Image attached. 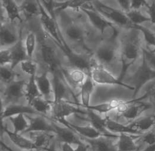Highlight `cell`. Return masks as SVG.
Listing matches in <instances>:
<instances>
[{
    "label": "cell",
    "instance_id": "816d5d0a",
    "mask_svg": "<svg viewBox=\"0 0 155 151\" xmlns=\"http://www.w3.org/2000/svg\"><path fill=\"white\" fill-rule=\"evenodd\" d=\"M88 148H89V145L83 142L81 144L77 145V147L75 148L74 151H88Z\"/></svg>",
    "mask_w": 155,
    "mask_h": 151
},
{
    "label": "cell",
    "instance_id": "9c48e42d",
    "mask_svg": "<svg viewBox=\"0 0 155 151\" xmlns=\"http://www.w3.org/2000/svg\"><path fill=\"white\" fill-rule=\"evenodd\" d=\"M52 91L53 93V101L65 100L70 101V97H72L75 101H77L76 95L70 89L69 86L65 83L59 76L54 74L52 79Z\"/></svg>",
    "mask_w": 155,
    "mask_h": 151
},
{
    "label": "cell",
    "instance_id": "d590c367",
    "mask_svg": "<svg viewBox=\"0 0 155 151\" xmlns=\"http://www.w3.org/2000/svg\"><path fill=\"white\" fill-rule=\"evenodd\" d=\"M52 101L49 100L42 96H40L33 101L30 106L37 113L46 114L51 112Z\"/></svg>",
    "mask_w": 155,
    "mask_h": 151
},
{
    "label": "cell",
    "instance_id": "4dcf8cb0",
    "mask_svg": "<svg viewBox=\"0 0 155 151\" xmlns=\"http://www.w3.org/2000/svg\"><path fill=\"white\" fill-rule=\"evenodd\" d=\"M19 38L8 27L3 24L0 29V48L12 47Z\"/></svg>",
    "mask_w": 155,
    "mask_h": 151
},
{
    "label": "cell",
    "instance_id": "74e56055",
    "mask_svg": "<svg viewBox=\"0 0 155 151\" xmlns=\"http://www.w3.org/2000/svg\"><path fill=\"white\" fill-rule=\"evenodd\" d=\"M129 19L131 23L134 25H141L147 22L150 21L149 17H146L142 12V10H131L128 13L126 14Z\"/></svg>",
    "mask_w": 155,
    "mask_h": 151
},
{
    "label": "cell",
    "instance_id": "ffe728a7",
    "mask_svg": "<svg viewBox=\"0 0 155 151\" xmlns=\"http://www.w3.org/2000/svg\"><path fill=\"white\" fill-rule=\"evenodd\" d=\"M58 122L74 130L79 137L81 138L92 139L103 136L90 125L85 126H78L68 122L66 120H61Z\"/></svg>",
    "mask_w": 155,
    "mask_h": 151
},
{
    "label": "cell",
    "instance_id": "d6a6232c",
    "mask_svg": "<svg viewBox=\"0 0 155 151\" xmlns=\"http://www.w3.org/2000/svg\"><path fill=\"white\" fill-rule=\"evenodd\" d=\"M21 13L27 18H31L35 16L40 15V8L38 1H24L20 6Z\"/></svg>",
    "mask_w": 155,
    "mask_h": 151
},
{
    "label": "cell",
    "instance_id": "5b68a950",
    "mask_svg": "<svg viewBox=\"0 0 155 151\" xmlns=\"http://www.w3.org/2000/svg\"><path fill=\"white\" fill-rule=\"evenodd\" d=\"M39 2L40 8V16L41 25L46 32L52 38V40L56 43V45L61 49V50L65 52L71 50L69 47L68 43L65 42L60 29L56 18L51 17L41 4L40 1Z\"/></svg>",
    "mask_w": 155,
    "mask_h": 151
},
{
    "label": "cell",
    "instance_id": "f546056e",
    "mask_svg": "<svg viewBox=\"0 0 155 151\" xmlns=\"http://www.w3.org/2000/svg\"><path fill=\"white\" fill-rule=\"evenodd\" d=\"M2 4L10 23H13L15 20H18L20 22L23 21L20 14V6L17 4L15 1L4 0L2 1Z\"/></svg>",
    "mask_w": 155,
    "mask_h": 151
},
{
    "label": "cell",
    "instance_id": "cb8c5ba5",
    "mask_svg": "<svg viewBox=\"0 0 155 151\" xmlns=\"http://www.w3.org/2000/svg\"><path fill=\"white\" fill-rule=\"evenodd\" d=\"M37 114L35 110L30 106L20 104H10L6 106L2 113V120L8 119L11 117L19 114Z\"/></svg>",
    "mask_w": 155,
    "mask_h": 151
},
{
    "label": "cell",
    "instance_id": "8fae6325",
    "mask_svg": "<svg viewBox=\"0 0 155 151\" xmlns=\"http://www.w3.org/2000/svg\"><path fill=\"white\" fill-rule=\"evenodd\" d=\"M26 85V81L24 79L14 80L8 83L4 92L5 100L14 104L25 97Z\"/></svg>",
    "mask_w": 155,
    "mask_h": 151
},
{
    "label": "cell",
    "instance_id": "30bf717a",
    "mask_svg": "<svg viewBox=\"0 0 155 151\" xmlns=\"http://www.w3.org/2000/svg\"><path fill=\"white\" fill-rule=\"evenodd\" d=\"M155 78V71L150 68L143 59V63L133 77L135 85L133 99L136 97L141 88L149 81Z\"/></svg>",
    "mask_w": 155,
    "mask_h": 151
},
{
    "label": "cell",
    "instance_id": "836d02e7",
    "mask_svg": "<svg viewBox=\"0 0 155 151\" xmlns=\"http://www.w3.org/2000/svg\"><path fill=\"white\" fill-rule=\"evenodd\" d=\"M121 101V100L118 99H112L111 100L108 101L107 102H104L99 104L93 106L90 105L86 109H90L96 112L97 113H98L100 114H107L113 110H116Z\"/></svg>",
    "mask_w": 155,
    "mask_h": 151
},
{
    "label": "cell",
    "instance_id": "f1b7e54d",
    "mask_svg": "<svg viewBox=\"0 0 155 151\" xmlns=\"http://www.w3.org/2000/svg\"><path fill=\"white\" fill-rule=\"evenodd\" d=\"M30 136L37 149L48 150L50 148L51 142L54 135H51L50 133L36 132L30 133Z\"/></svg>",
    "mask_w": 155,
    "mask_h": 151
},
{
    "label": "cell",
    "instance_id": "6f0895ef",
    "mask_svg": "<svg viewBox=\"0 0 155 151\" xmlns=\"http://www.w3.org/2000/svg\"><path fill=\"white\" fill-rule=\"evenodd\" d=\"M48 151H56L53 148H50L48 150Z\"/></svg>",
    "mask_w": 155,
    "mask_h": 151
},
{
    "label": "cell",
    "instance_id": "d6986e66",
    "mask_svg": "<svg viewBox=\"0 0 155 151\" xmlns=\"http://www.w3.org/2000/svg\"><path fill=\"white\" fill-rule=\"evenodd\" d=\"M9 49L11 53V64L10 66L11 68L14 70L18 64H20L22 62L27 60V58H28L21 33L18 40L12 47L10 48Z\"/></svg>",
    "mask_w": 155,
    "mask_h": 151
},
{
    "label": "cell",
    "instance_id": "44dd1931",
    "mask_svg": "<svg viewBox=\"0 0 155 151\" xmlns=\"http://www.w3.org/2000/svg\"><path fill=\"white\" fill-rule=\"evenodd\" d=\"M142 135H132L127 133H120L116 142L117 151H137L138 146L135 140L140 138Z\"/></svg>",
    "mask_w": 155,
    "mask_h": 151
},
{
    "label": "cell",
    "instance_id": "db71d44e",
    "mask_svg": "<svg viewBox=\"0 0 155 151\" xmlns=\"http://www.w3.org/2000/svg\"><path fill=\"white\" fill-rule=\"evenodd\" d=\"M5 13L4 8L2 6V1H0V23H2V22L4 20V14Z\"/></svg>",
    "mask_w": 155,
    "mask_h": 151
},
{
    "label": "cell",
    "instance_id": "7c38bea8",
    "mask_svg": "<svg viewBox=\"0 0 155 151\" xmlns=\"http://www.w3.org/2000/svg\"><path fill=\"white\" fill-rule=\"evenodd\" d=\"M85 114L87 116V120H88L91 126L93 127L95 130L101 133L104 136L108 138L117 139L118 135L113 134L109 132L105 126L107 116L104 118L102 117L99 113H97L96 112L90 109H86Z\"/></svg>",
    "mask_w": 155,
    "mask_h": 151
},
{
    "label": "cell",
    "instance_id": "11a10c76",
    "mask_svg": "<svg viewBox=\"0 0 155 151\" xmlns=\"http://www.w3.org/2000/svg\"><path fill=\"white\" fill-rule=\"evenodd\" d=\"M4 104H3V101L1 98V97L0 96V113H2L3 111H4Z\"/></svg>",
    "mask_w": 155,
    "mask_h": 151
},
{
    "label": "cell",
    "instance_id": "f6af8a7d",
    "mask_svg": "<svg viewBox=\"0 0 155 151\" xmlns=\"http://www.w3.org/2000/svg\"><path fill=\"white\" fill-rule=\"evenodd\" d=\"M11 53L9 49H0V66L10 65Z\"/></svg>",
    "mask_w": 155,
    "mask_h": 151
},
{
    "label": "cell",
    "instance_id": "6da1fadb",
    "mask_svg": "<svg viewBox=\"0 0 155 151\" xmlns=\"http://www.w3.org/2000/svg\"><path fill=\"white\" fill-rule=\"evenodd\" d=\"M119 37L118 42L122 68L118 79L121 81L127 69L131 65H133L137 60L142 48L141 47L140 39L136 31V29L127 30V32L120 34Z\"/></svg>",
    "mask_w": 155,
    "mask_h": 151
},
{
    "label": "cell",
    "instance_id": "681fc988",
    "mask_svg": "<svg viewBox=\"0 0 155 151\" xmlns=\"http://www.w3.org/2000/svg\"><path fill=\"white\" fill-rule=\"evenodd\" d=\"M61 148L62 151H74L75 148H73L71 144L65 142H61Z\"/></svg>",
    "mask_w": 155,
    "mask_h": 151
},
{
    "label": "cell",
    "instance_id": "2e32d148",
    "mask_svg": "<svg viewBox=\"0 0 155 151\" xmlns=\"http://www.w3.org/2000/svg\"><path fill=\"white\" fill-rule=\"evenodd\" d=\"M54 132L57 138L61 142L68 143L71 145H79L84 142L78 135L72 129L66 127H60L56 125L54 122H52Z\"/></svg>",
    "mask_w": 155,
    "mask_h": 151
},
{
    "label": "cell",
    "instance_id": "60d3db41",
    "mask_svg": "<svg viewBox=\"0 0 155 151\" xmlns=\"http://www.w3.org/2000/svg\"><path fill=\"white\" fill-rule=\"evenodd\" d=\"M15 73L10 66H0V81L7 84L14 80Z\"/></svg>",
    "mask_w": 155,
    "mask_h": 151
},
{
    "label": "cell",
    "instance_id": "d4e9b609",
    "mask_svg": "<svg viewBox=\"0 0 155 151\" xmlns=\"http://www.w3.org/2000/svg\"><path fill=\"white\" fill-rule=\"evenodd\" d=\"M40 49L43 61L47 66L52 71L58 68L59 61L54 49L48 44L43 43Z\"/></svg>",
    "mask_w": 155,
    "mask_h": 151
},
{
    "label": "cell",
    "instance_id": "1f68e13d",
    "mask_svg": "<svg viewBox=\"0 0 155 151\" xmlns=\"http://www.w3.org/2000/svg\"><path fill=\"white\" fill-rule=\"evenodd\" d=\"M88 1L69 0L64 1H54V9L56 12H62L66 9L81 10L88 4Z\"/></svg>",
    "mask_w": 155,
    "mask_h": 151
},
{
    "label": "cell",
    "instance_id": "bcb514c9",
    "mask_svg": "<svg viewBox=\"0 0 155 151\" xmlns=\"http://www.w3.org/2000/svg\"><path fill=\"white\" fill-rule=\"evenodd\" d=\"M149 3L144 0H133L131 1V10H142L143 8L148 6Z\"/></svg>",
    "mask_w": 155,
    "mask_h": 151
},
{
    "label": "cell",
    "instance_id": "3957f363",
    "mask_svg": "<svg viewBox=\"0 0 155 151\" xmlns=\"http://www.w3.org/2000/svg\"><path fill=\"white\" fill-rule=\"evenodd\" d=\"M81 10L87 16L91 25L100 33L103 40H115L119 37V28L105 18L94 7Z\"/></svg>",
    "mask_w": 155,
    "mask_h": 151
},
{
    "label": "cell",
    "instance_id": "52a82bcc",
    "mask_svg": "<svg viewBox=\"0 0 155 151\" xmlns=\"http://www.w3.org/2000/svg\"><path fill=\"white\" fill-rule=\"evenodd\" d=\"M73 103L74 102L68 101H52L51 112L53 120L58 122L66 120V118L74 114H85L86 112H83L79 108L75 107Z\"/></svg>",
    "mask_w": 155,
    "mask_h": 151
},
{
    "label": "cell",
    "instance_id": "5bb4252c",
    "mask_svg": "<svg viewBox=\"0 0 155 151\" xmlns=\"http://www.w3.org/2000/svg\"><path fill=\"white\" fill-rule=\"evenodd\" d=\"M0 130L5 133L9 137L13 144L21 149L25 151L37 149L34 143L30 139H28L21 135L20 133H17L8 129L2 125H0Z\"/></svg>",
    "mask_w": 155,
    "mask_h": 151
},
{
    "label": "cell",
    "instance_id": "ac0fdd59",
    "mask_svg": "<svg viewBox=\"0 0 155 151\" xmlns=\"http://www.w3.org/2000/svg\"><path fill=\"white\" fill-rule=\"evenodd\" d=\"M87 30L84 25L80 23L72 22L65 29V36L72 42L83 43L87 35Z\"/></svg>",
    "mask_w": 155,
    "mask_h": 151
},
{
    "label": "cell",
    "instance_id": "603a6c76",
    "mask_svg": "<svg viewBox=\"0 0 155 151\" xmlns=\"http://www.w3.org/2000/svg\"><path fill=\"white\" fill-rule=\"evenodd\" d=\"M105 126L107 129L113 134L127 133L132 135H143L144 134L138 130L132 129L129 125L119 123L116 120L112 119L109 116H107Z\"/></svg>",
    "mask_w": 155,
    "mask_h": 151
},
{
    "label": "cell",
    "instance_id": "8992f818",
    "mask_svg": "<svg viewBox=\"0 0 155 151\" xmlns=\"http://www.w3.org/2000/svg\"><path fill=\"white\" fill-rule=\"evenodd\" d=\"M89 76L95 84L100 85H118L128 89L134 90V87L124 84L116 77L111 72L98 64L94 58H92Z\"/></svg>",
    "mask_w": 155,
    "mask_h": 151
},
{
    "label": "cell",
    "instance_id": "9a60e30c",
    "mask_svg": "<svg viewBox=\"0 0 155 151\" xmlns=\"http://www.w3.org/2000/svg\"><path fill=\"white\" fill-rule=\"evenodd\" d=\"M65 71L64 75L66 79V82L70 88H80L89 76L85 71L75 68L71 67Z\"/></svg>",
    "mask_w": 155,
    "mask_h": 151
},
{
    "label": "cell",
    "instance_id": "f5cc1de1",
    "mask_svg": "<svg viewBox=\"0 0 155 151\" xmlns=\"http://www.w3.org/2000/svg\"><path fill=\"white\" fill-rule=\"evenodd\" d=\"M0 146L4 149V150L7 151H14L13 149H12L11 148H10L4 141L1 138V136H0Z\"/></svg>",
    "mask_w": 155,
    "mask_h": 151
},
{
    "label": "cell",
    "instance_id": "ba28073f",
    "mask_svg": "<svg viewBox=\"0 0 155 151\" xmlns=\"http://www.w3.org/2000/svg\"><path fill=\"white\" fill-rule=\"evenodd\" d=\"M71 67L79 69L90 75L93 55L92 53H79L72 50L65 53Z\"/></svg>",
    "mask_w": 155,
    "mask_h": 151
},
{
    "label": "cell",
    "instance_id": "ee69618b",
    "mask_svg": "<svg viewBox=\"0 0 155 151\" xmlns=\"http://www.w3.org/2000/svg\"><path fill=\"white\" fill-rule=\"evenodd\" d=\"M141 138L143 142L147 144L148 146L154 145L155 143V126L144 133Z\"/></svg>",
    "mask_w": 155,
    "mask_h": 151
},
{
    "label": "cell",
    "instance_id": "c3c4849f",
    "mask_svg": "<svg viewBox=\"0 0 155 151\" xmlns=\"http://www.w3.org/2000/svg\"><path fill=\"white\" fill-rule=\"evenodd\" d=\"M146 8L150 21L155 25V1H152L151 4H149Z\"/></svg>",
    "mask_w": 155,
    "mask_h": 151
},
{
    "label": "cell",
    "instance_id": "f35d334b",
    "mask_svg": "<svg viewBox=\"0 0 155 151\" xmlns=\"http://www.w3.org/2000/svg\"><path fill=\"white\" fill-rule=\"evenodd\" d=\"M37 43V38L33 32L29 33L26 36L24 45L26 49L27 57L32 59Z\"/></svg>",
    "mask_w": 155,
    "mask_h": 151
},
{
    "label": "cell",
    "instance_id": "7dc6e473",
    "mask_svg": "<svg viewBox=\"0 0 155 151\" xmlns=\"http://www.w3.org/2000/svg\"><path fill=\"white\" fill-rule=\"evenodd\" d=\"M117 2L120 7V10L123 13L126 14L131 10V1H117Z\"/></svg>",
    "mask_w": 155,
    "mask_h": 151
},
{
    "label": "cell",
    "instance_id": "7bdbcfd3",
    "mask_svg": "<svg viewBox=\"0 0 155 151\" xmlns=\"http://www.w3.org/2000/svg\"><path fill=\"white\" fill-rule=\"evenodd\" d=\"M143 59L147 66L155 71V52L143 48L142 49Z\"/></svg>",
    "mask_w": 155,
    "mask_h": 151
},
{
    "label": "cell",
    "instance_id": "9f6ffc18",
    "mask_svg": "<svg viewBox=\"0 0 155 151\" xmlns=\"http://www.w3.org/2000/svg\"><path fill=\"white\" fill-rule=\"evenodd\" d=\"M144 151H155V143L152 146H148Z\"/></svg>",
    "mask_w": 155,
    "mask_h": 151
},
{
    "label": "cell",
    "instance_id": "ab89813d",
    "mask_svg": "<svg viewBox=\"0 0 155 151\" xmlns=\"http://www.w3.org/2000/svg\"><path fill=\"white\" fill-rule=\"evenodd\" d=\"M134 29L139 30L142 32L144 35V38L146 43V46L149 48L148 50H150V48L153 47L155 48V35L149 29L143 27L142 25H136L134 26ZM153 49V50H154Z\"/></svg>",
    "mask_w": 155,
    "mask_h": 151
},
{
    "label": "cell",
    "instance_id": "680465c9",
    "mask_svg": "<svg viewBox=\"0 0 155 151\" xmlns=\"http://www.w3.org/2000/svg\"><path fill=\"white\" fill-rule=\"evenodd\" d=\"M2 25H3V23H0V29L1 28V27H2Z\"/></svg>",
    "mask_w": 155,
    "mask_h": 151
},
{
    "label": "cell",
    "instance_id": "e0dca14e",
    "mask_svg": "<svg viewBox=\"0 0 155 151\" xmlns=\"http://www.w3.org/2000/svg\"><path fill=\"white\" fill-rule=\"evenodd\" d=\"M80 138L90 146L93 151H117L116 143L113 141L114 139L103 136L92 139Z\"/></svg>",
    "mask_w": 155,
    "mask_h": 151
},
{
    "label": "cell",
    "instance_id": "4fadbf2b",
    "mask_svg": "<svg viewBox=\"0 0 155 151\" xmlns=\"http://www.w3.org/2000/svg\"><path fill=\"white\" fill-rule=\"evenodd\" d=\"M26 117L29 121V125L24 133L36 132H54L52 122H49L45 118V117L40 115H38L36 117H31L28 114L26 115Z\"/></svg>",
    "mask_w": 155,
    "mask_h": 151
},
{
    "label": "cell",
    "instance_id": "7402d4cb",
    "mask_svg": "<svg viewBox=\"0 0 155 151\" xmlns=\"http://www.w3.org/2000/svg\"><path fill=\"white\" fill-rule=\"evenodd\" d=\"M151 107V104L137 101L131 104L126 112L119 117H124L128 121L132 122L139 118L144 112Z\"/></svg>",
    "mask_w": 155,
    "mask_h": 151
},
{
    "label": "cell",
    "instance_id": "484cf974",
    "mask_svg": "<svg viewBox=\"0 0 155 151\" xmlns=\"http://www.w3.org/2000/svg\"><path fill=\"white\" fill-rule=\"evenodd\" d=\"M95 84L90 76H88L80 87L81 104L79 106L87 109L90 106L91 97L95 86Z\"/></svg>",
    "mask_w": 155,
    "mask_h": 151
},
{
    "label": "cell",
    "instance_id": "8d00e7d4",
    "mask_svg": "<svg viewBox=\"0 0 155 151\" xmlns=\"http://www.w3.org/2000/svg\"><path fill=\"white\" fill-rule=\"evenodd\" d=\"M8 119L13 126L14 132L17 133L23 134L29 125L26 115L23 114L11 117Z\"/></svg>",
    "mask_w": 155,
    "mask_h": 151
},
{
    "label": "cell",
    "instance_id": "f907efd6",
    "mask_svg": "<svg viewBox=\"0 0 155 151\" xmlns=\"http://www.w3.org/2000/svg\"><path fill=\"white\" fill-rule=\"evenodd\" d=\"M147 92L149 95L148 97H150L151 103L155 107V86L152 88H150Z\"/></svg>",
    "mask_w": 155,
    "mask_h": 151
},
{
    "label": "cell",
    "instance_id": "b9f144b4",
    "mask_svg": "<svg viewBox=\"0 0 155 151\" xmlns=\"http://www.w3.org/2000/svg\"><path fill=\"white\" fill-rule=\"evenodd\" d=\"M20 65L21 69L26 74L30 76H36L38 69V65L36 62L27 59Z\"/></svg>",
    "mask_w": 155,
    "mask_h": 151
},
{
    "label": "cell",
    "instance_id": "6125c7cd",
    "mask_svg": "<svg viewBox=\"0 0 155 151\" xmlns=\"http://www.w3.org/2000/svg\"><path fill=\"white\" fill-rule=\"evenodd\" d=\"M152 51H153V52H155V49H154V50H152Z\"/></svg>",
    "mask_w": 155,
    "mask_h": 151
},
{
    "label": "cell",
    "instance_id": "83f0119b",
    "mask_svg": "<svg viewBox=\"0 0 155 151\" xmlns=\"http://www.w3.org/2000/svg\"><path fill=\"white\" fill-rule=\"evenodd\" d=\"M35 81L41 96L48 99L53 92L52 82L48 77V72L46 71L40 76H36Z\"/></svg>",
    "mask_w": 155,
    "mask_h": 151
},
{
    "label": "cell",
    "instance_id": "7a4b0ae2",
    "mask_svg": "<svg viewBox=\"0 0 155 151\" xmlns=\"http://www.w3.org/2000/svg\"><path fill=\"white\" fill-rule=\"evenodd\" d=\"M92 55L98 64L111 72L118 62H121L119 42L117 39L102 40L98 43Z\"/></svg>",
    "mask_w": 155,
    "mask_h": 151
},
{
    "label": "cell",
    "instance_id": "94428289",
    "mask_svg": "<svg viewBox=\"0 0 155 151\" xmlns=\"http://www.w3.org/2000/svg\"><path fill=\"white\" fill-rule=\"evenodd\" d=\"M35 150H28V151H34Z\"/></svg>",
    "mask_w": 155,
    "mask_h": 151
},
{
    "label": "cell",
    "instance_id": "e575fe53",
    "mask_svg": "<svg viewBox=\"0 0 155 151\" xmlns=\"http://www.w3.org/2000/svg\"><path fill=\"white\" fill-rule=\"evenodd\" d=\"M35 76H30L29 80L26 83L25 87V97L29 105L35 99L41 96L35 81Z\"/></svg>",
    "mask_w": 155,
    "mask_h": 151
},
{
    "label": "cell",
    "instance_id": "277c9868",
    "mask_svg": "<svg viewBox=\"0 0 155 151\" xmlns=\"http://www.w3.org/2000/svg\"><path fill=\"white\" fill-rule=\"evenodd\" d=\"M91 3L98 13L119 29L123 28L127 30L134 29V25L131 23L126 14L120 9L114 8L99 1H92Z\"/></svg>",
    "mask_w": 155,
    "mask_h": 151
},
{
    "label": "cell",
    "instance_id": "91938a15",
    "mask_svg": "<svg viewBox=\"0 0 155 151\" xmlns=\"http://www.w3.org/2000/svg\"><path fill=\"white\" fill-rule=\"evenodd\" d=\"M2 120V113H0V120Z\"/></svg>",
    "mask_w": 155,
    "mask_h": 151
},
{
    "label": "cell",
    "instance_id": "4316f807",
    "mask_svg": "<svg viewBox=\"0 0 155 151\" xmlns=\"http://www.w3.org/2000/svg\"><path fill=\"white\" fill-rule=\"evenodd\" d=\"M129 125L132 129L144 133L155 126V114L138 118Z\"/></svg>",
    "mask_w": 155,
    "mask_h": 151
}]
</instances>
